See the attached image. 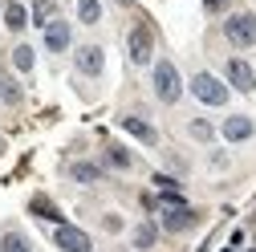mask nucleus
<instances>
[{
    "label": "nucleus",
    "mask_w": 256,
    "mask_h": 252,
    "mask_svg": "<svg viewBox=\"0 0 256 252\" xmlns=\"http://www.w3.org/2000/svg\"><path fill=\"white\" fill-rule=\"evenodd\" d=\"M150 82H154V94H158V102H179L183 98V82H179V70H175V61H154V74H150Z\"/></svg>",
    "instance_id": "1"
},
{
    "label": "nucleus",
    "mask_w": 256,
    "mask_h": 252,
    "mask_svg": "<svg viewBox=\"0 0 256 252\" xmlns=\"http://www.w3.org/2000/svg\"><path fill=\"white\" fill-rule=\"evenodd\" d=\"M224 37H228L236 49L256 45V16H252V12H236V16H228V20H224Z\"/></svg>",
    "instance_id": "2"
},
{
    "label": "nucleus",
    "mask_w": 256,
    "mask_h": 252,
    "mask_svg": "<svg viewBox=\"0 0 256 252\" xmlns=\"http://www.w3.org/2000/svg\"><path fill=\"white\" fill-rule=\"evenodd\" d=\"M191 94H196L204 106H224L228 102V86H224L220 78H212V74H196L191 78Z\"/></svg>",
    "instance_id": "3"
},
{
    "label": "nucleus",
    "mask_w": 256,
    "mask_h": 252,
    "mask_svg": "<svg viewBox=\"0 0 256 252\" xmlns=\"http://www.w3.org/2000/svg\"><path fill=\"white\" fill-rule=\"evenodd\" d=\"M126 49H130V61H134V66H146L150 53H154V37H150V28H146V24H134V28H130V37H126Z\"/></svg>",
    "instance_id": "4"
},
{
    "label": "nucleus",
    "mask_w": 256,
    "mask_h": 252,
    "mask_svg": "<svg viewBox=\"0 0 256 252\" xmlns=\"http://www.w3.org/2000/svg\"><path fill=\"white\" fill-rule=\"evenodd\" d=\"M53 240H57V248H61V252H94L90 236H86L82 228H74V224H57Z\"/></svg>",
    "instance_id": "5"
},
{
    "label": "nucleus",
    "mask_w": 256,
    "mask_h": 252,
    "mask_svg": "<svg viewBox=\"0 0 256 252\" xmlns=\"http://www.w3.org/2000/svg\"><path fill=\"white\" fill-rule=\"evenodd\" d=\"M224 74H228V82H232L240 94H252V90H256V74H252V66H248L244 57H232L228 66H224Z\"/></svg>",
    "instance_id": "6"
},
{
    "label": "nucleus",
    "mask_w": 256,
    "mask_h": 252,
    "mask_svg": "<svg viewBox=\"0 0 256 252\" xmlns=\"http://www.w3.org/2000/svg\"><path fill=\"white\" fill-rule=\"evenodd\" d=\"M70 37H74V33H70L66 20H49V24H45V49H49V53H66V49H70Z\"/></svg>",
    "instance_id": "7"
},
{
    "label": "nucleus",
    "mask_w": 256,
    "mask_h": 252,
    "mask_svg": "<svg viewBox=\"0 0 256 252\" xmlns=\"http://www.w3.org/2000/svg\"><path fill=\"white\" fill-rule=\"evenodd\" d=\"M118 126H122V130H126V134H134L138 142H146V146H154V142H158V130H154V126H150V122H142L138 114H126V118H122Z\"/></svg>",
    "instance_id": "8"
},
{
    "label": "nucleus",
    "mask_w": 256,
    "mask_h": 252,
    "mask_svg": "<svg viewBox=\"0 0 256 252\" xmlns=\"http://www.w3.org/2000/svg\"><path fill=\"white\" fill-rule=\"evenodd\" d=\"M102 61H106V53H102L98 45H82V49H78V70L90 74V78L102 74Z\"/></svg>",
    "instance_id": "9"
},
{
    "label": "nucleus",
    "mask_w": 256,
    "mask_h": 252,
    "mask_svg": "<svg viewBox=\"0 0 256 252\" xmlns=\"http://www.w3.org/2000/svg\"><path fill=\"white\" fill-rule=\"evenodd\" d=\"M196 224V212H191L187 204L183 208H163V228L167 232H183V228H191Z\"/></svg>",
    "instance_id": "10"
},
{
    "label": "nucleus",
    "mask_w": 256,
    "mask_h": 252,
    "mask_svg": "<svg viewBox=\"0 0 256 252\" xmlns=\"http://www.w3.org/2000/svg\"><path fill=\"white\" fill-rule=\"evenodd\" d=\"M220 134L228 138V142H244V138H252V118H244V114L228 118V122L220 126Z\"/></svg>",
    "instance_id": "11"
},
{
    "label": "nucleus",
    "mask_w": 256,
    "mask_h": 252,
    "mask_svg": "<svg viewBox=\"0 0 256 252\" xmlns=\"http://www.w3.org/2000/svg\"><path fill=\"white\" fill-rule=\"evenodd\" d=\"M4 24H8V28H12V33H20V28H24V24H28V12H24V8H20V0H12V4H8V8H4Z\"/></svg>",
    "instance_id": "12"
},
{
    "label": "nucleus",
    "mask_w": 256,
    "mask_h": 252,
    "mask_svg": "<svg viewBox=\"0 0 256 252\" xmlns=\"http://www.w3.org/2000/svg\"><path fill=\"white\" fill-rule=\"evenodd\" d=\"M106 163H110V167H118V171H126V167L134 163V154L126 150V146H118V142H110V150H106Z\"/></svg>",
    "instance_id": "13"
},
{
    "label": "nucleus",
    "mask_w": 256,
    "mask_h": 252,
    "mask_svg": "<svg viewBox=\"0 0 256 252\" xmlns=\"http://www.w3.org/2000/svg\"><path fill=\"white\" fill-rule=\"evenodd\" d=\"M187 130H191V138H200V142H212V138H216V126H212L208 118H191Z\"/></svg>",
    "instance_id": "14"
},
{
    "label": "nucleus",
    "mask_w": 256,
    "mask_h": 252,
    "mask_svg": "<svg viewBox=\"0 0 256 252\" xmlns=\"http://www.w3.org/2000/svg\"><path fill=\"white\" fill-rule=\"evenodd\" d=\"M130 240H134V248H150V244L158 240V228H154V224H138V228L130 232Z\"/></svg>",
    "instance_id": "15"
},
{
    "label": "nucleus",
    "mask_w": 256,
    "mask_h": 252,
    "mask_svg": "<svg viewBox=\"0 0 256 252\" xmlns=\"http://www.w3.org/2000/svg\"><path fill=\"white\" fill-rule=\"evenodd\" d=\"M0 98H4L8 106H20V86L12 82V74H4V78H0Z\"/></svg>",
    "instance_id": "16"
},
{
    "label": "nucleus",
    "mask_w": 256,
    "mask_h": 252,
    "mask_svg": "<svg viewBox=\"0 0 256 252\" xmlns=\"http://www.w3.org/2000/svg\"><path fill=\"white\" fill-rule=\"evenodd\" d=\"M0 252H33V244H28L20 232H8L4 240H0Z\"/></svg>",
    "instance_id": "17"
},
{
    "label": "nucleus",
    "mask_w": 256,
    "mask_h": 252,
    "mask_svg": "<svg viewBox=\"0 0 256 252\" xmlns=\"http://www.w3.org/2000/svg\"><path fill=\"white\" fill-rule=\"evenodd\" d=\"M70 175H74V179H82V183H94V179H102V171L94 167V163H74V167H70Z\"/></svg>",
    "instance_id": "18"
},
{
    "label": "nucleus",
    "mask_w": 256,
    "mask_h": 252,
    "mask_svg": "<svg viewBox=\"0 0 256 252\" xmlns=\"http://www.w3.org/2000/svg\"><path fill=\"white\" fill-rule=\"evenodd\" d=\"M12 66H16L20 74H28V70H33V49H28V45H16V49H12Z\"/></svg>",
    "instance_id": "19"
},
{
    "label": "nucleus",
    "mask_w": 256,
    "mask_h": 252,
    "mask_svg": "<svg viewBox=\"0 0 256 252\" xmlns=\"http://www.w3.org/2000/svg\"><path fill=\"white\" fill-rule=\"evenodd\" d=\"M78 16L86 20V24H94L102 16V8H98V0H78Z\"/></svg>",
    "instance_id": "20"
},
{
    "label": "nucleus",
    "mask_w": 256,
    "mask_h": 252,
    "mask_svg": "<svg viewBox=\"0 0 256 252\" xmlns=\"http://www.w3.org/2000/svg\"><path fill=\"white\" fill-rule=\"evenodd\" d=\"M53 8H57L53 0H37V4H33V16H37V24H41V28L53 20Z\"/></svg>",
    "instance_id": "21"
},
{
    "label": "nucleus",
    "mask_w": 256,
    "mask_h": 252,
    "mask_svg": "<svg viewBox=\"0 0 256 252\" xmlns=\"http://www.w3.org/2000/svg\"><path fill=\"white\" fill-rule=\"evenodd\" d=\"M33 212H37V216H49L53 224H66V220H61V212H57L49 200H33Z\"/></svg>",
    "instance_id": "22"
},
{
    "label": "nucleus",
    "mask_w": 256,
    "mask_h": 252,
    "mask_svg": "<svg viewBox=\"0 0 256 252\" xmlns=\"http://www.w3.org/2000/svg\"><path fill=\"white\" fill-rule=\"evenodd\" d=\"M154 187H163V192H179V183L167 179V175H154Z\"/></svg>",
    "instance_id": "23"
},
{
    "label": "nucleus",
    "mask_w": 256,
    "mask_h": 252,
    "mask_svg": "<svg viewBox=\"0 0 256 252\" xmlns=\"http://www.w3.org/2000/svg\"><path fill=\"white\" fill-rule=\"evenodd\" d=\"M122 228V216H106V232H118Z\"/></svg>",
    "instance_id": "24"
},
{
    "label": "nucleus",
    "mask_w": 256,
    "mask_h": 252,
    "mask_svg": "<svg viewBox=\"0 0 256 252\" xmlns=\"http://www.w3.org/2000/svg\"><path fill=\"white\" fill-rule=\"evenodd\" d=\"M224 4H228V0H204V8H208V12H220Z\"/></svg>",
    "instance_id": "25"
},
{
    "label": "nucleus",
    "mask_w": 256,
    "mask_h": 252,
    "mask_svg": "<svg viewBox=\"0 0 256 252\" xmlns=\"http://www.w3.org/2000/svg\"><path fill=\"white\" fill-rule=\"evenodd\" d=\"M8 4H12V0H8Z\"/></svg>",
    "instance_id": "26"
}]
</instances>
